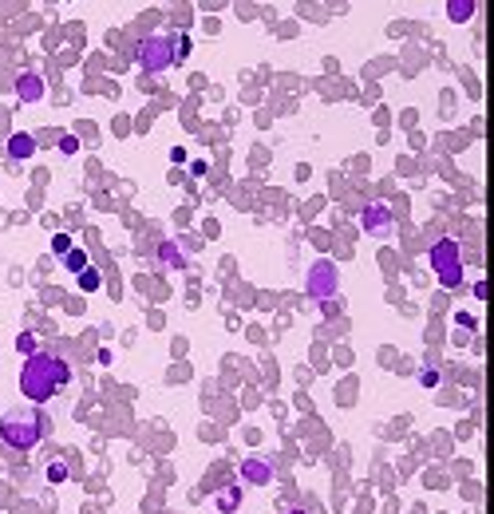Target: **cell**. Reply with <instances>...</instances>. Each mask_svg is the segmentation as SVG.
Wrapping results in <instances>:
<instances>
[{"label": "cell", "instance_id": "5b68a950", "mask_svg": "<svg viewBox=\"0 0 494 514\" xmlns=\"http://www.w3.org/2000/svg\"><path fill=\"white\" fill-rule=\"evenodd\" d=\"M336 289H340V273H336L333 261H317L309 270V293L312 301H321V305H328V297H336Z\"/></svg>", "mask_w": 494, "mask_h": 514}, {"label": "cell", "instance_id": "9c48e42d", "mask_svg": "<svg viewBox=\"0 0 494 514\" xmlns=\"http://www.w3.org/2000/svg\"><path fill=\"white\" fill-rule=\"evenodd\" d=\"M16 91H20L24 103H40V99H44V75H40V72H20Z\"/></svg>", "mask_w": 494, "mask_h": 514}, {"label": "cell", "instance_id": "277c9868", "mask_svg": "<svg viewBox=\"0 0 494 514\" xmlns=\"http://www.w3.org/2000/svg\"><path fill=\"white\" fill-rule=\"evenodd\" d=\"M135 56H138V68H147V72H166V68H174L178 60H186L182 52H178V36H170V32L147 36L138 44Z\"/></svg>", "mask_w": 494, "mask_h": 514}, {"label": "cell", "instance_id": "8fae6325", "mask_svg": "<svg viewBox=\"0 0 494 514\" xmlns=\"http://www.w3.org/2000/svg\"><path fill=\"white\" fill-rule=\"evenodd\" d=\"M241 499H246V494H241V487H222L214 502H218V511H222V514H234L237 506H241Z\"/></svg>", "mask_w": 494, "mask_h": 514}, {"label": "cell", "instance_id": "44dd1931", "mask_svg": "<svg viewBox=\"0 0 494 514\" xmlns=\"http://www.w3.org/2000/svg\"><path fill=\"white\" fill-rule=\"evenodd\" d=\"M285 514H309V511H285Z\"/></svg>", "mask_w": 494, "mask_h": 514}, {"label": "cell", "instance_id": "ffe728a7", "mask_svg": "<svg viewBox=\"0 0 494 514\" xmlns=\"http://www.w3.org/2000/svg\"><path fill=\"white\" fill-rule=\"evenodd\" d=\"M459 325H463V329H475V325H479V320H475V317H470V313H459Z\"/></svg>", "mask_w": 494, "mask_h": 514}, {"label": "cell", "instance_id": "30bf717a", "mask_svg": "<svg viewBox=\"0 0 494 514\" xmlns=\"http://www.w3.org/2000/svg\"><path fill=\"white\" fill-rule=\"evenodd\" d=\"M159 265L162 270H186V257L178 242H159Z\"/></svg>", "mask_w": 494, "mask_h": 514}, {"label": "cell", "instance_id": "3957f363", "mask_svg": "<svg viewBox=\"0 0 494 514\" xmlns=\"http://www.w3.org/2000/svg\"><path fill=\"white\" fill-rule=\"evenodd\" d=\"M431 270H435V277H439V285L443 289H459L463 285V245L455 242V237H439V242L431 245Z\"/></svg>", "mask_w": 494, "mask_h": 514}, {"label": "cell", "instance_id": "6da1fadb", "mask_svg": "<svg viewBox=\"0 0 494 514\" xmlns=\"http://www.w3.org/2000/svg\"><path fill=\"white\" fill-rule=\"evenodd\" d=\"M67 380H72V372H67V364H63L60 356L32 352L24 372H20V392L32 404H48V400H56L67 388Z\"/></svg>", "mask_w": 494, "mask_h": 514}, {"label": "cell", "instance_id": "5bb4252c", "mask_svg": "<svg viewBox=\"0 0 494 514\" xmlns=\"http://www.w3.org/2000/svg\"><path fill=\"white\" fill-rule=\"evenodd\" d=\"M75 277H79V289H83V293H95L99 285H103V273L91 270V265H87V270H79Z\"/></svg>", "mask_w": 494, "mask_h": 514}, {"label": "cell", "instance_id": "9a60e30c", "mask_svg": "<svg viewBox=\"0 0 494 514\" xmlns=\"http://www.w3.org/2000/svg\"><path fill=\"white\" fill-rule=\"evenodd\" d=\"M48 483H67V459H56V463H48Z\"/></svg>", "mask_w": 494, "mask_h": 514}, {"label": "cell", "instance_id": "7c38bea8", "mask_svg": "<svg viewBox=\"0 0 494 514\" xmlns=\"http://www.w3.org/2000/svg\"><path fill=\"white\" fill-rule=\"evenodd\" d=\"M447 16L455 24H467L470 16H475V0H447Z\"/></svg>", "mask_w": 494, "mask_h": 514}, {"label": "cell", "instance_id": "d6986e66", "mask_svg": "<svg viewBox=\"0 0 494 514\" xmlns=\"http://www.w3.org/2000/svg\"><path fill=\"white\" fill-rule=\"evenodd\" d=\"M420 384H423V388H435V384H439V372H435V368L420 372Z\"/></svg>", "mask_w": 494, "mask_h": 514}, {"label": "cell", "instance_id": "ac0fdd59", "mask_svg": "<svg viewBox=\"0 0 494 514\" xmlns=\"http://www.w3.org/2000/svg\"><path fill=\"white\" fill-rule=\"evenodd\" d=\"M60 150H63V155H75V150H79V139H75V135H60Z\"/></svg>", "mask_w": 494, "mask_h": 514}, {"label": "cell", "instance_id": "e0dca14e", "mask_svg": "<svg viewBox=\"0 0 494 514\" xmlns=\"http://www.w3.org/2000/svg\"><path fill=\"white\" fill-rule=\"evenodd\" d=\"M51 249H56V254H67V249H72V237H67V233H56V237H51Z\"/></svg>", "mask_w": 494, "mask_h": 514}, {"label": "cell", "instance_id": "2e32d148", "mask_svg": "<svg viewBox=\"0 0 494 514\" xmlns=\"http://www.w3.org/2000/svg\"><path fill=\"white\" fill-rule=\"evenodd\" d=\"M16 348H20V352H36V332H20V336H16Z\"/></svg>", "mask_w": 494, "mask_h": 514}, {"label": "cell", "instance_id": "52a82bcc", "mask_svg": "<svg viewBox=\"0 0 494 514\" xmlns=\"http://www.w3.org/2000/svg\"><path fill=\"white\" fill-rule=\"evenodd\" d=\"M241 478L253 487H265V483H273V463L261 455H249V459H241Z\"/></svg>", "mask_w": 494, "mask_h": 514}, {"label": "cell", "instance_id": "8992f818", "mask_svg": "<svg viewBox=\"0 0 494 514\" xmlns=\"http://www.w3.org/2000/svg\"><path fill=\"white\" fill-rule=\"evenodd\" d=\"M360 226H364L372 237H383V233L392 230V210L383 206V202H368L364 214H360Z\"/></svg>", "mask_w": 494, "mask_h": 514}, {"label": "cell", "instance_id": "4fadbf2b", "mask_svg": "<svg viewBox=\"0 0 494 514\" xmlns=\"http://www.w3.org/2000/svg\"><path fill=\"white\" fill-rule=\"evenodd\" d=\"M60 261H63V270H67V273H79V270H87V254H83V249H75V245H72V249H67V254L60 257Z\"/></svg>", "mask_w": 494, "mask_h": 514}, {"label": "cell", "instance_id": "ba28073f", "mask_svg": "<svg viewBox=\"0 0 494 514\" xmlns=\"http://www.w3.org/2000/svg\"><path fill=\"white\" fill-rule=\"evenodd\" d=\"M36 135H28V131H13V139L4 143V150H8V159L13 162H28L32 155H36Z\"/></svg>", "mask_w": 494, "mask_h": 514}, {"label": "cell", "instance_id": "7a4b0ae2", "mask_svg": "<svg viewBox=\"0 0 494 514\" xmlns=\"http://www.w3.org/2000/svg\"><path fill=\"white\" fill-rule=\"evenodd\" d=\"M44 431H48V419L36 416V412H4V416H0V447H8V451H28V447L40 443Z\"/></svg>", "mask_w": 494, "mask_h": 514}]
</instances>
